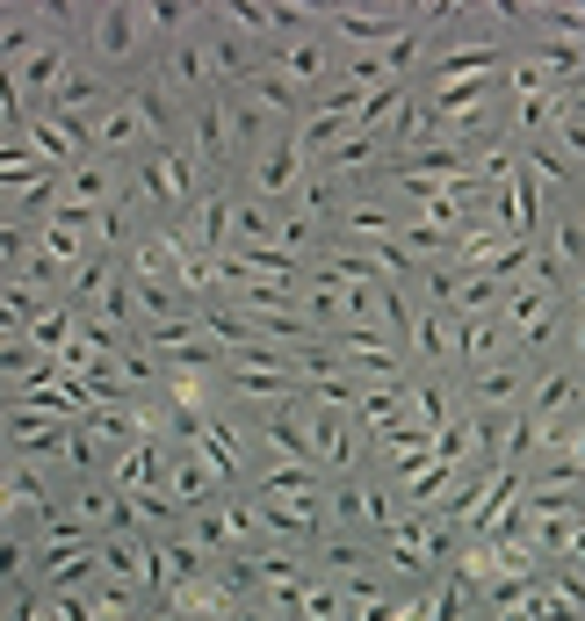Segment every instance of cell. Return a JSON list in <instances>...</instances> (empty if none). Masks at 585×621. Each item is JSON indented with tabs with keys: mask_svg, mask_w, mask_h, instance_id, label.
<instances>
[{
	"mask_svg": "<svg viewBox=\"0 0 585 621\" xmlns=\"http://www.w3.org/2000/svg\"><path fill=\"white\" fill-rule=\"evenodd\" d=\"M195 195H203L195 189V153H181L173 138L123 167V217L138 210V217H167V225H181Z\"/></svg>",
	"mask_w": 585,
	"mask_h": 621,
	"instance_id": "cell-1",
	"label": "cell"
},
{
	"mask_svg": "<svg viewBox=\"0 0 585 621\" xmlns=\"http://www.w3.org/2000/svg\"><path fill=\"white\" fill-rule=\"evenodd\" d=\"M94 30H87V52H94V66H131V58H145V44H153V36H145V8H94Z\"/></svg>",
	"mask_w": 585,
	"mask_h": 621,
	"instance_id": "cell-2",
	"label": "cell"
},
{
	"mask_svg": "<svg viewBox=\"0 0 585 621\" xmlns=\"http://www.w3.org/2000/svg\"><path fill=\"white\" fill-rule=\"evenodd\" d=\"M159 477H167V441H131V449H116V463H109V484H116L123 499L159 492Z\"/></svg>",
	"mask_w": 585,
	"mask_h": 621,
	"instance_id": "cell-3",
	"label": "cell"
},
{
	"mask_svg": "<svg viewBox=\"0 0 585 621\" xmlns=\"http://www.w3.org/2000/svg\"><path fill=\"white\" fill-rule=\"evenodd\" d=\"M254 195H304V145L282 138L275 153H260V167H254Z\"/></svg>",
	"mask_w": 585,
	"mask_h": 621,
	"instance_id": "cell-4",
	"label": "cell"
},
{
	"mask_svg": "<svg viewBox=\"0 0 585 621\" xmlns=\"http://www.w3.org/2000/svg\"><path fill=\"white\" fill-rule=\"evenodd\" d=\"M282 66L296 72V80H318V72H326V52H318V44H311V36H290V44H282Z\"/></svg>",
	"mask_w": 585,
	"mask_h": 621,
	"instance_id": "cell-5",
	"label": "cell"
},
{
	"mask_svg": "<svg viewBox=\"0 0 585 621\" xmlns=\"http://www.w3.org/2000/svg\"><path fill=\"white\" fill-rule=\"evenodd\" d=\"M514 391H520V376H514V369H492V376H477V397H484V405H506Z\"/></svg>",
	"mask_w": 585,
	"mask_h": 621,
	"instance_id": "cell-6",
	"label": "cell"
},
{
	"mask_svg": "<svg viewBox=\"0 0 585 621\" xmlns=\"http://www.w3.org/2000/svg\"><path fill=\"white\" fill-rule=\"evenodd\" d=\"M564 405H571V376H550V383H542V397H535V413L550 419V413H564Z\"/></svg>",
	"mask_w": 585,
	"mask_h": 621,
	"instance_id": "cell-7",
	"label": "cell"
},
{
	"mask_svg": "<svg viewBox=\"0 0 585 621\" xmlns=\"http://www.w3.org/2000/svg\"><path fill=\"white\" fill-rule=\"evenodd\" d=\"M0 470H8V449H0Z\"/></svg>",
	"mask_w": 585,
	"mask_h": 621,
	"instance_id": "cell-8",
	"label": "cell"
}]
</instances>
